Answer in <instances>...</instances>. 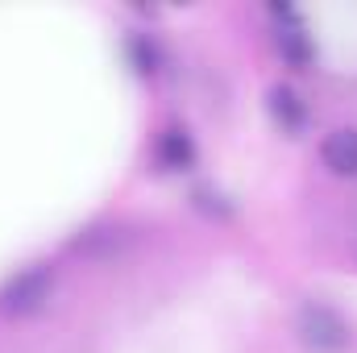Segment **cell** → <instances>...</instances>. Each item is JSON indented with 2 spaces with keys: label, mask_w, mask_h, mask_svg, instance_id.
Here are the masks:
<instances>
[{
  "label": "cell",
  "mask_w": 357,
  "mask_h": 353,
  "mask_svg": "<svg viewBox=\"0 0 357 353\" xmlns=\"http://www.w3.org/2000/svg\"><path fill=\"white\" fill-rule=\"evenodd\" d=\"M54 295V266L33 262L25 270H17L4 287H0V316L8 320H25L33 312H42Z\"/></svg>",
  "instance_id": "6da1fadb"
},
{
  "label": "cell",
  "mask_w": 357,
  "mask_h": 353,
  "mask_svg": "<svg viewBox=\"0 0 357 353\" xmlns=\"http://www.w3.org/2000/svg\"><path fill=\"white\" fill-rule=\"evenodd\" d=\"M295 337L312 353H345L354 345V324L328 303H303L295 316Z\"/></svg>",
  "instance_id": "7a4b0ae2"
},
{
  "label": "cell",
  "mask_w": 357,
  "mask_h": 353,
  "mask_svg": "<svg viewBox=\"0 0 357 353\" xmlns=\"http://www.w3.org/2000/svg\"><path fill=\"white\" fill-rule=\"evenodd\" d=\"M266 13H270V21H274L270 42H274V50H278V59H282L291 71H312V67H316V42H312V33L303 29L299 13L287 8V4H270Z\"/></svg>",
  "instance_id": "3957f363"
},
{
  "label": "cell",
  "mask_w": 357,
  "mask_h": 353,
  "mask_svg": "<svg viewBox=\"0 0 357 353\" xmlns=\"http://www.w3.org/2000/svg\"><path fill=\"white\" fill-rule=\"evenodd\" d=\"M320 163L328 175L354 179L357 175V129H333L320 142Z\"/></svg>",
  "instance_id": "277c9868"
},
{
  "label": "cell",
  "mask_w": 357,
  "mask_h": 353,
  "mask_svg": "<svg viewBox=\"0 0 357 353\" xmlns=\"http://www.w3.org/2000/svg\"><path fill=\"white\" fill-rule=\"evenodd\" d=\"M154 154H158V163H162L167 171H183V167H191V163H195V146H191V137H187L183 129L162 133Z\"/></svg>",
  "instance_id": "5b68a950"
},
{
  "label": "cell",
  "mask_w": 357,
  "mask_h": 353,
  "mask_svg": "<svg viewBox=\"0 0 357 353\" xmlns=\"http://www.w3.org/2000/svg\"><path fill=\"white\" fill-rule=\"evenodd\" d=\"M270 112H274V121L282 125V129H303V121H307V104L295 96L291 88H270Z\"/></svg>",
  "instance_id": "8992f818"
},
{
  "label": "cell",
  "mask_w": 357,
  "mask_h": 353,
  "mask_svg": "<svg viewBox=\"0 0 357 353\" xmlns=\"http://www.w3.org/2000/svg\"><path fill=\"white\" fill-rule=\"evenodd\" d=\"M125 50H129V63H133L137 75H154V71H158V46H154L146 33H133V38L125 42Z\"/></svg>",
  "instance_id": "52a82bcc"
}]
</instances>
